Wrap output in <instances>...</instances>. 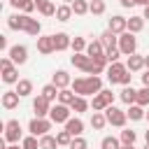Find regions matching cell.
Returning a JSON list of instances; mask_svg holds the SVG:
<instances>
[{"label": "cell", "instance_id": "cell-37", "mask_svg": "<svg viewBox=\"0 0 149 149\" xmlns=\"http://www.w3.org/2000/svg\"><path fill=\"white\" fill-rule=\"evenodd\" d=\"M72 137H74V135H72L70 130H65V128L56 133V140H58V147H70V142H72Z\"/></svg>", "mask_w": 149, "mask_h": 149}, {"label": "cell", "instance_id": "cell-57", "mask_svg": "<svg viewBox=\"0 0 149 149\" xmlns=\"http://www.w3.org/2000/svg\"><path fill=\"white\" fill-rule=\"evenodd\" d=\"M144 140H147V144H149V130H147V133H144Z\"/></svg>", "mask_w": 149, "mask_h": 149}, {"label": "cell", "instance_id": "cell-59", "mask_svg": "<svg viewBox=\"0 0 149 149\" xmlns=\"http://www.w3.org/2000/svg\"><path fill=\"white\" fill-rule=\"evenodd\" d=\"M144 119H147V121H149V112H147V116H144Z\"/></svg>", "mask_w": 149, "mask_h": 149}, {"label": "cell", "instance_id": "cell-18", "mask_svg": "<svg viewBox=\"0 0 149 149\" xmlns=\"http://www.w3.org/2000/svg\"><path fill=\"white\" fill-rule=\"evenodd\" d=\"M35 5H37V12L42 14V16H56V5L51 2V0H35Z\"/></svg>", "mask_w": 149, "mask_h": 149}, {"label": "cell", "instance_id": "cell-45", "mask_svg": "<svg viewBox=\"0 0 149 149\" xmlns=\"http://www.w3.org/2000/svg\"><path fill=\"white\" fill-rule=\"evenodd\" d=\"M86 147H88V142H86L81 135L72 137V142H70V149H86Z\"/></svg>", "mask_w": 149, "mask_h": 149}, {"label": "cell", "instance_id": "cell-6", "mask_svg": "<svg viewBox=\"0 0 149 149\" xmlns=\"http://www.w3.org/2000/svg\"><path fill=\"white\" fill-rule=\"evenodd\" d=\"M70 112H72V107H70V105H63V102H56V105H51V112H49V119H51L54 123H65V121L70 119Z\"/></svg>", "mask_w": 149, "mask_h": 149}, {"label": "cell", "instance_id": "cell-20", "mask_svg": "<svg viewBox=\"0 0 149 149\" xmlns=\"http://www.w3.org/2000/svg\"><path fill=\"white\" fill-rule=\"evenodd\" d=\"M19 93L16 91H5L2 93V107L5 109H14V107H19Z\"/></svg>", "mask_w": 149, "mask_h": 149}, {"label": "cell", "instance_id": "cell-16", "mask_svg": "<svg viewBox=\"0 0 149 149\" xmlns=\"http://www.w3.org/2000/svg\"><path fill=\"white\" fill-rule=\"evenodd\" d=\"M70 63H72L74 68H79L81 72H86V68H88V63H91V56H88L86 51H81V54H72Z\"/></svg>", "mask_w": 149, "mask_h": 149}, {"label": "cell", "instance_id": "cell-40", "mask_svg": "<svg viewBox=\"0 0 149 149\" xmlns=\"http://www.w3.org/2000/svg\"><path fill=\"white\" fill-rule=\"evenodd\" d=\"M2 81H5V84H16V81H19V70H16V65H14L12 70H5V72H2Z\"/></svg>", "mask_w": 149, "mask_h": 149}, {"label": "cell", "instance_id": "cell-41", "mask_svg": "<svg viewBox=\"0 0 149 149\" xmlns=\"http://www.w3.org/2000/svg\"><path fill=\"white\" fill-rule=\"evenodd\" d=\"M105 0H91V5H88V12L91 14H95V16H100V14H105Z\"/></svg>", "mask_w": 149, "mask_h": 149}, {"label": "cell", "instance_id": "cell-12", "mask_svg": "<svg viewBox=\"0 0 149 149\" xmlns=\"http://www.w3.org/2000/svg\"><path fill=\"white\" fill-rule=\"evenodd\" d=\"M7 56H9V58H12L16 65H23V63L28 61V49H26L23 44H14V47H9Z\"/></svg>", "mask_w": 149, "mask_h": 149}, {"label": "cell", "instance_id": "cell-28", "mask_svg": "<svg viewBox=\"0 0 149 149\" xmlns=\"http://www.w3.org/2000/svg\"><path fill=\"white\" fill-rule=\"evenodd\" d=\"M70 107H72V112H74V114H81V112H86V109L91 107V102H88L84 95H77V98L72 100V105H70Z\"/></svg>", "mask_w": 149, "mask_h": 149}, {"label": "cell", "instance_id": "cell-46", "mask_svg": "<svg viewBox=\"0 0 149 149\" xmlns=\"http://www.w3.org/2000/svg\"><path fill=\"white\" fill-rule=\"evenodd\" d=\"M14 65H16V63H14L9 56H2V58H0V72H5V70H12Z\"/></svg>", "mask_w": 149, "mask_h": 149}, {"label": "cell", "instance_id": "cell-60", "mask_svg": "<svg viewBox=\"0 0 149 149\" xmlns=\"http://www.w3.org/2000/svg\"><path fill=\"white\" fill-rule=\"evenodd\" d=\"M144 149H149V144H144Z\"/></svg>", "mask_w": 149, "mask_h": 149}, {"label": "cell", "instance_id": "cell-5", "mask_svg": "<svg viewBox=\"0 0 149 149\" xmlns=\"http://www.w3.org/2000/svg\"><path fill=\"white\" fill-rule=\"evenodd\" d=\"M5 140H7L9 144H19V142L23 140V133H21V123H19L16 119H9V121L5 123Z\"/></svg>", "mask_w": 149, "mask_h": 149}, {"label": "cell", "instance_id": "cell-21", "mask_svg": "<svg viewBox=\"0 0 149 149\" xmlns=\"http://www.w3.org/2000/svg\"><path fill=\"white\" fill-rule=\"evenodd\" d=\"M105 47H102V42L100 40H93V42H88V47H86V54L91 56V58H100V56H105Z\"/></svg>", "mask_w": 149, "mask_h": 149}, {"label": "cell", "instance_id": "cell-48", "mask_svg": "<svg viewBox=\"0 0 149 149\" xmlns=\"http://www.w3.org/2000/svg\"><path fill=\"white\" fill-rule=\"evenodd\" d=\"M23 2H26V0H9V5H12L14 9H21V7H23Z\"/></svg>", "mask_w": 149, "mask_h": 149}, {"label": "cell", "instance_id": "cell-24", "mask_svg": "<svg viewBox=\"0 0 149 149\" xmlns=\"http://www.w3.org/2000/svg\"><path fill=\"white\" fill-rule=\"evenodd\" d=\"M126 68H128L130 72H140V70L144 68V56H137V54L128 56V61H126Z\"/></svg>", "mask_w": 149, "mask_h": 149}, {"label": "cell", "instance_id": "cell-9", "mask_svg": "<svg viewBox=\"0 0 149 149\" xmlns=\"http://www.w3.org/2000/svg\"><path fill=\"white\" fill-rule=\"evenodd\" d=\"M33 109H35V114L40 116V119H47L49 116V112H51V100H47L42 93L33 100Z\"/></svg>", "mask_w": 149, "mask_h": 149}, {"label": "cell", "instance_id": "cell-35", "mask_svg": "<svg viewBox=\"0 0 149 149\" xmlns=\"http://www.w3.org/2000/svg\"><path fill=\"white\" fill-rule=\"evenodd\" d=\"M74 98H77V93L72 88H61V93H58V102H63V105H72Z\"/></svg>", "mask_w": 149, "mask_h": 149}, {"label": "cell", "instance_id": "cell-15", "mask_svg": "<svg viewBox=\"0 0 149 149\" xmlns=\"http://www.w3.org/2000/svg\"><path fill=\"white\" fill-rule=\"evenodd\" d=\"M51 84H56L58 88H68V86H72V79H70V74L65 70H56L51 74Z\"/></svg>", "mask_w": 149, "mask_h": 149}, {"label": "cell", "instance_id": "cell-54", "mask_svg": "<svg viewBox=\"0 0 149 149\" xmlns=\"http://www.w3.org/2000/svg\"><path fill=\"white\" fill-rule=\"evenodd\" d=\"M135 5H142L144 7V5H149V0H135Z\"/></svg>", "mask_w": 149, "mask_h": 149}, {"label": "cell", "instance_id": "cell-34", "mask_svg": "<svg viewBox=\"0 0 149 149\" xmlns=\"http://www.w3.org/2000/svg\"><path fill=\"white\" fill-rule=\"evenodd\" d=\"M144 28V16H130L128 19V30L130 33H140Z\"/></svg>", "mask_w": 149, "mask_h": 149}, {"label": "cell", "instance_id": "cell-42", "mask_svg": "<svg viewBox=\"0 0 149 149\" xmlns=\"http://www.w3.org/2000/svg\"><path fill=\"white\" fill-rule=\"evenodd\" d=\"M21 147H23V149H40V140H37V135H26V137L21 140Z\"/></svg>", "mask_w": 149, "mask_h": 149}, {"label": "cell", "instance_id": "cell-1", "mask_svg": "<svg viewBox=\"0 0 149 149\" xmlns=\"http://www.w3.org/2000/svg\"><path fill=\"white\" fill-rule=\"evenodd\" d=\"M72 91L77 93V95H95V93H100L102 91V79L98 77V74H86V77H77L74 81H72Z\"/></svg>", "mask_w": 149, "mask_h": 149}, {"label": "cell", "instance_id": "cell-14", "mask_svg": "<svg viewBox=\"0 0 149 149\" xmlns=\"http://www.w3.org/2000/svg\"><path fill=\"white\" fill-rule=\"evenodd\" d=\"M105 68H107V58H105V56L91 58V63H88V68H86V74H102Z\"/></svg>", "mask_w": 149, "mask_h": 149}, {"label": "cell", "instance_id": "cell-44", "mask_svg": "<svg viewBox=\"0 0 149 149\" xmlns=\"http://www.w3.org/2000/svg\"><path fill=\"white\" fill-rule=\"evenodd\" d=\"M137 105L149 107V86H142V88L137 91Z\"/></svg>", "mask_w": 149, "mask_h": 149}, {"label": "cell", "instance_id": "cell-22", "mask_svg": "<svg viewBox=\"0 0 149 149\" xmlns=\"http://www.w3.org/2000/svg\"><path fill=\"white\" fill-rule=\"evenodd\" d=\"M126 114H128V119L130 121H142L144 116H147V112H144V107L142 105H128V109H126Z\"/></svg>", "mask_w": 149, "mask_h": 149}, {"label": "cell", "instance_id": "cell-53", "mask_svg": "<svg viewBox=\"0 0 149 149\" xmlns=\"http://www.w3.org/2000/svg\"><path fill=\"white\" fill-rule=\"evenodd\" d=\"M2 149H23V147H19V144H7V147H2Z\"/></svg>", "mask_w": 149, "mask_h": 149}, {"label": "cell", "instance_id": "cell-13", "mask_svg": "<svg viewBox=\"0 0 149 149\" xmlns=\"http://www.w3.org/2000/svg\"><path fill=\"white\" fill-rule=\"evenodd\" d=\"M114 35H121V33H126L128 30V19L126 16H121V14H116V16H112L109 19V26H107Z\"/></svg>", "mask_w": 149, "mask_h": 149}, {"label": "cell", "instance_id": "cell-58", "mask_svg": "<svg viewBox=\"0 0 149 149\" xmlns=\"http://www.w3.org/2000/svg\"><path fill=\"white\" fill-rule=\"evenodd\" d=\"M63 2H65V5H72V2H74V0H63Z\"/></svg>", "mask_w": 149, "mask_h": 149}, {"label": "cell", "instance_id": "cell-50", "mask_svg": "<svg viewBox=\"0 0 149 149\" xmlns=\"http://www.w3.org/2000/svg\"><path fill=\"white\" fill-rule=\"evenodd\" d=\"M121 7H135V0H119Z\"/></svg>", "mask_w": 149, "mask_h": 149}, {"label": "cell", "instance_id": "cell-10", "mask_svg": "<svg viewBox=\"0 0 149 149\" xmlns=\"http://www.w3.org/2000/svg\"><path fill=\"white\" fill-rule=\"evenodd\" d=\"M28 19H30V14H12L9 19H7V28L9 30H26V26H28Z\"/></svg>", "mask_w": 149, "mask_h": 149}, {"label": "cell", "instance_id": "cell-4", "mask_svg": "<svg viewBox=\"0 0 149 149\" xmlns=\"http://www.w3.org/2000/svg\"><path fill=\"white\" fill-rule=\"evenodd\" d=\"M119 49H121V54H123V56H133V54H135V49H137L135 33H130V30L121 33V35H119Z\"/></svg>", "mask_w": 149, "mask_h": 149}, {"label": "cell", "instance_id": "cell-49", "mask_svg": "<svg viewBox=\"0 0 149 149\" xmlns=\"http://www.w3.org/2000/svg\"><path fill=\"white\" fill-rule=\"evenodd\" d=\"M5 49H7V37L0 35V51H5ZM7 51H9V49H7Z\"/></svg>", "mask_w": 149, "mask_h": 149}, {"label": "cell", "instance_id": "cell-43", "mask_svg": "<svg viewBox=\"0 0 149 149\" xmlns=\"http://www.w3.org/2000/svg\"><path fill=\"white\" fill-rule=\"evenodd\" d=\"M121 56H123V54H121V49H119V47H109V49L105 51V58H107V63H116Z\"/></svg>", "mask_w": 149, "mask_h": 149}, {"label": "cell", "instance_id": "cell-8", "mask_svg": "<svg viewBox=\"0 0 149 149\" xmlns=\"http://www.w3.org/2000/svg\"><path fill=\"white\" fill-rule=\"evenodd\" d=\"M128 72V68L121 63V61H116V63H109V68H107V79L112 81V84H121V77Z\"/></svg>", "mask_w": 149, "mask_h": 149}, {"label": "cell", "instance_id": "cell-2", "mask_svg": "<svg viewBox=\"0 0 149 149\" xmlns=\"http://www.w3.org/2000/svg\"><path fill=\"white\" fill-rule=\"evenodd\" d=\"M109 105H114V93H112L109 88H102V91H100V93H95V95H93V100H91L93 112H105Z\"/></svg>", "mask_w": 149, "mask_h": 149}, {"label": "cell", "instance_id": "cell-32", "mask_svg": "<svg viewBox=\"0 0 149 149\" xmlns=\"http://www.w3.org/2000/svg\"><path fill=\"white\" fill-rule=\"evenodd\" d=\"M40 30H42V23L37 21V19H28V26H26V30L23 33H28V35H33V37H40Z\"/></svg>", "mask_w": 149, "mask_h": 149}, {"label": "cell", "instance_id": "cell-19", "mask_svg": "<svg viewBox=\"0 0 149 149\" xmlns=\"http://www.w3.org/2000/svg\"><path fill=\"white\" fill-rule=\"evenodd\" d=\"M54 44H56V51H65V49H70L72 37H70L68 33H56V35H54Z\"/></svg>", "mask_w": 149, "mask_h": 149}, {"label": "cell", "instance_id": "cell-33", "mask_svg": "<svg viewBox=\"0 0 149 149\" xmlns=\"http://www.w3.org/2000/svg\"><path fill=\"white\" fill-rule=\"evenodd\" d=\"M100 149H121V140L114 137V135H107V137H102Z\"/></svg>", "mask_w": 149, "mask_h": 149}, {"label": "cell", "instance_id": "cell-11", "mask_svg": "<svg viewBox=\"0 0 149 149\" xmlns=\"http://www.w3.org/2000/svg\"><path fill=\"white\" fill-rule=\"evenodd\" d=\"M37 51L42 56H49L56 51V44H54V35H40L37 37Z\"/></svg>", "mask_w": 149, "mask_h": 149}, {"label": "cell", "instance_id": "cell-38", "mask_svg": "<svg viewBox=\"0 0 149 149\" xmlns=\"http://www.w3.org/2000/svg\"><path fill=\"white\" fill-rule=\"evenodd\" d=\"M88 5H91V0H74V2H72V12H74L77 16H84V14L88 12Z\"/></svg>", "mask_w": 149, "mask_h": 149}, {"label": "cell", "instance_id": "cell-29", "mask_svg": "<svg viewBox=\"0 0 149 149\" xmlns=\"http://www.w3.org/2000/svg\"><path fill=\"white\" fill-rule=\"evenodd\" d=\"M16 93H19L21 98L30 95V93H33V81H30V79H19V81H16Z\"/></svg>", "mask_w": 149, "mask_h": 149}, {"label": "cell", "instance_id": "cell-36", "mask_svg": "<svg viewBox=\"0 0 149 149\" xmlns=\"http://www.w3.org/2000/svg\"><path fill=\"white\" fill-rule=\"evenodd\" d=\"M119 140H121V144H135L137 133H135V130H130V128H123V130H121V135H119Z\"/></svg>", "mask_w": 149, "mask_h": 149}, {"label": "cell", "instance_id": "cell-55", "mask_svg": "<svg viewBox=\"0 0 149 149\" xmlns=\"http://www.w3.org/2000/svg\"><path fill=\"white\" fill-rule=\"evenodd\" d=\"M121 149H135V144H121Z\"/></svg>", "mask_w": 149, "mask_h": 149}, {"label": "cell", "instance_id": "cell-51", "mask_svg": "<svg viewBox=\"0 0 149 149\" xmlns=\"http://www.w3.org/2000/svg\"><path fill=\"white\" fill-rule=\"evenodd\" d=\"M142 86H149V70L142 74Z\"/></svg>", "mask_w": 149, "mask_h": 149}, {"label": "cell", "instance_id": "cell-26", "mask_svg": "<svg viewBox=\"0 0 149 149\" xmlns=\"http://www.w3.org/2000/svg\"><path fill=\"white\" fill-rule=\"evenodd\" d=\"M105 126H107L105 112H93V114H91V128H93V130H102Z\"/></svg>", "mask_w": 149, "mask_h": 149}, {"label": "cell", "instance_id": "cell-52", "mask_svg": "<svg viewBox=\"0 0 149 149\" xmlns=\"http://www.w3.org/2000/svg\"><path fill=\"white\" fill-rule=\"evenodd\" d=\"M142 16H144V21H149V5H144V12H142Z\"/></svg>", "mask_w": 149, "mask_h": 149}, {"label": "cell", "instance_id": "cell-23", "mask_svg": "<svg viewBox=\"0 0 149 149\" xmlns=\"http://www.w3.org/2000/svg\"><path fill=\"white\" fill-rule=\"evenodd\" d=\"M98 40L102 42V47H105V49H109V47H119V35H114L109 28H107V30H105Z\"/></svg>", "mask_w": 149, "mask_h": 149}, {"label": "cell", "instance_id": "cell-3", "mask_svg": "<svg viewBox=\"0 0 149 149\" xmlns=\"http://www.w3.org/2000/svg\"><path fill=\"white\" fill-rule=\"evenodd\" d=\"M105 116H107V123H109V126H114V128H123V126H126V121H128V114H126L123 109L114 107V105H109V107L105 109Z\"/></svg>", "mask_w": 149, "mask_h": 149}, {"label": "cell", "instance_id": "cell-17", "mask_svg": "<svg viewBox=\"0 0 149 149\" xmlns=\"http://www.w3.org/2000/svg\"><path fill=\"white\" fill-rule=\"evenodd\" d=\"M65 130H70L74 137L81 135V133H84V121H81L79 116H70V119L65 121Z\"/></svg>", "mask_w": 149, "mask_h": 149}, {"label": "cell", "instance_id": "cell-30", "mask_svg": "<svg viewBox=\"0 0 149 149\" xmlns=\"http://www.w3.org/2000/svg\"><path fill=\"white\" fill-rule=\"evenodd\" d=\"M58 93H61V88L56 86V84H47V86H42V95L47 98V100H58Z\"/></svg>", "mask_w": 149, "mask_h": 149}, {"label": "cell", "instance_id": "cell-31", "mask_svg": "<svg viewBox=\"0 0 149 149\" xmlns=\"http://www.w3.org/2000/svg\"><path fill=\"white\" fill-rule=\"evenodd\" d=\"M40 149H58V140H56V135H42L40 137Z\"/></svg>", "mask_w": 149, "mask_h": 149}, {"label": "cell", "instance_id": "cell-27", "mask_svg": "<svg viewBox=\"0 0 149 149\" xmlns=\"http://www.w3.org/2000/svg\"><path fill=\"white\" fill-rule=\"evenodd\" d=\"M72 14H74V12H72V5H65V2H63V5H58V9H56V21H63V23H65V21H70Z\"/></svg>", "mask_w": 149, "mask_h": 149}, {"label": "cell", "instance_id": "cell-25", "mask_svg": "<svg viewBox=\"0 0 149 149\" xmlns=\"http://www.w3.org/2000/svg\"><path fill=\"white\" fill-rule=\"evenodd\" d=\"M119 98H121L126 105H135V102H137V91H135L133 86H123V91L119 93Z\"/></svg>", "mask_w": 149, "mask_h": 149}, {"label": "cell", "instance_id": "cell-47", "mask_svg": "<svg viewBox=\"0 0 149 149\" xmlns=\"http://www.w3.org/2000/svg\"><path fill=\"white\" fill-rule=\"evenodd\" d=\"M35 9H37L35 0H26V2H23V7H21V12H23V14H33Z\"/></svg>", "mask_w": 149, "mask_h": 149}, {"label": "cell", "instance_id": "cell-7", "mask_svg": "<svg viewBox=\"0 0 149 149\" xmlns=\"http://www.w3.org/2000/svg\"><path fill=\"white\" fill-rule=\"evenodd\" d=\"M51 119H40V116H35L30 123H28V130H30V135H37V137H42V135H47L49 130H51Z\"/></svg>", "mask_w": 149, "mask_h": 149}, {"label": "cell", "instance_id": "cell-39", "mask_svg": "<svg viewBox=\"0 0 149 149\" xmlns=\"http://www.w3.org/2000/svg\"><path fill=\"white\" fill-rule=\"evenodd\" d=\"M86 47H88V42L84 37H72V44H70L72 54H81V51H86Z\"/></svg>", "mask_w": 149, "mask_h": 149}, {"label": "cell", "instance_id": "cell-56", "mask_svg": "<svg viewBox=\"0 0 149 149\" xmlns=\"http://www.w3.org/2000/svg\"><path fill=\"white\" fill-rule=\"evenodd\" d=\"M144 68L149 70V56H144Z\"/></svg>", "mask_w": 149, "mask_h": 149}]
</instances>
